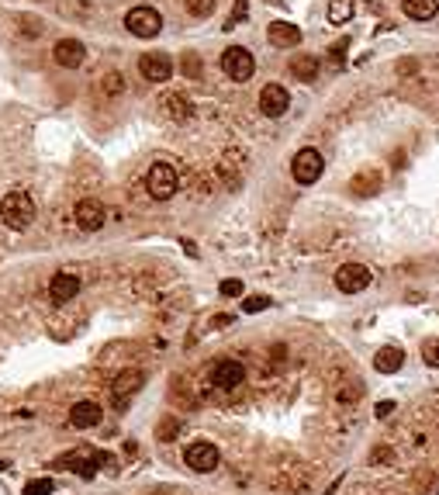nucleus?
<instances>
[{"label": "nucleus", "instance_id": "14", "mask_svg": "<svg viewBox=\"0 0 439 495\" xmlns=\"http://www.w3.org/2000/svg\"><path fill=\"white\" fill-rule=\"evenodd\" d=\"M142 381H146V374H142V371H121V374L114 378V385H111V391H114V402H118V405H125L131 395L142 388Z\"/></svg>", "mask_w": 439, "mask_h": 495}, {"label": "nucleus", "instance_id": "25", "mask_svg": "<svg viewBox=\"0 0 439 495\" xmlns=\"http://www.w3.org/2000/svg\"><path fill=\"white\" fill-rule=\"evenodd\" d=\"M101 90L107 94V97L121 94V90H125V80H121V73H107V77L101 80Z\"/></svg>", "mask_w": 439, "mask_h": 495}, {"label": "nucleus", "instance_id": "31", "mask_svg": "<svg viewBox=\"0 0 439 495\" xmlns=\"http://www.w3.org/2000/svg\"><path fill=\"white\" fill-rule=\"evenodd\" d=\"M177 430H180V422H177V419H166V422H163V426H159V437H163V440H166V437H173V433H177Z\"/></svg>", "mask_w": 439, "mask_h": 495}, {"label": "nucleus", "instance_id": "11", "mask_svg": "<svg viewBox=\"0 0 439 495\" xmlns=\"http://www.w3.org/2000/svg\"><path fill=\"white\" fill-rule=\"evenodd\" d=\"M77 225L83 233H97L104 225V205L94 201V198H83L77 205Z\"/></svg>", "mask_w": 439, "mask_h": 495}, {"label": "nucleus", "instance_id": "35", "mask_svg": "<svg viewBox=\"0 0 439 495\" xmlns=\"http://www.w3.org/2000/svg\"><path fill=\"white\" fill-rule=\"evenodd\" d=\"M391 457H394V454H391V450H384V447H381V450H374V457H370V461H391Z\"/></svg>", "mask_w": 439, "mask_h": 495}, {"label": "nucleus", "instance_id": "15", "mask_svg": "<svg viewBox=\"0 0 439 495\" xmlns=\"http://www.w3.org/2000/svg\"><path fill=\"white\" fill-rule=\"evenodd\" d=\"M101 405L97 402H77L73 409H70V426H77V430H90V426H97L101 422Z\"/></svg>", "mask_w": 439, "mask_h": 495}, {"label": "nucleus", "instance_id": "24", "mask_svg": "<svg viewBox=\"0 0 439 495\" xmlns=\"http://www.w3.org/2000/svg\"><path fill=\"white\" fill-rule=\"evenodd\" d=\"M52 489H55L52 478H31L25 485V495H52Z\"/></svg>", "mask_w": 439, "mask_h": 495}, {"label": "nucleus", "instance_id": "29", "mask_svg": "<svg viewBox=\"0 0 439 495\" xmlns=\"http://www.w3.org/2000/svg\"><path fill=\"white\" fill-rule=\"evenodd\" d=\"M183 77H190V80H197L201 77V59L194 53H187L183 55Z\"/></svg>", "mask_w": 439, "mask_h": 495}, {"label": "nucleus", "instance_id": "4", "mask_svg": "<svg viewBox=\"0 0 439 495\" xmlns=\"http://www.w3.org/2000/svg\"><path fill=\"white\" fill-rule=\"evenodd\" d=\"M177 183H180L177 181V170L170 163H153V170L146 177V187H149V194L156 201H170L177 194Z\"/></svg>", "mask_w": 439, "mask_h": 495}, {"label": "nucleus", "instance_id": "23", "mask_svg": "<svg viewBox=\"0 0 439 495\" xmlns=\"http://www.w3.org/2000/svg\"><path fill=\"white\" fill-rule=\"evenodd\" d=\"M183 7H187L190 18H207L215 11V0H183Z\"/></svg>", "mask_w": 439, "mask_h": 495}, {"label": "nucleus", "instance_id": "30", "mask_svg": "<svg viewBox=\"0 0 439 495\" xmlns=\"http://www.w3.org/2000/svg\"><path fill=\"white\" fill-rule=\"evenodd\" d=\"M222 298H239L242 294V281H222Z\"/></svg>", "mask_w": 439, "mask_h": 495}, {"label": "nucleus", "instance_id": "6", "mask_svg": "<svg viewBox=\"0 0 439 495\" xmlns=\"http://www.w3.org/2000/svg\"><path fill=\"white\" fill-rule=\"evenodd\" d=\"M322 170H325V163H322V153L318 149H301L298 156H294V163H291V174H294V181L298 183H315L318 177H322Z\"/></svg>", "mask_w": 439, "mask_h": 495}, {"label": "nucleus", "instance_id": "7", "mask_svg": "<svg viewBox=\"0 0 439 495\" xmlns=\"http://www.w3.org/2000/svg\"><path fill=\"white\" fill-rule=\"evenodd\" d=\"M183 461H187L190 471H215L218 468V447L207 443V440L190 443V447L183 450Z\"/></svg>", "mask_w": 439, "mask_h": 495}, {"label": "nucleus", "instance_id": "26", "mask_svg": "<svg viewBox=\"0 0 439 495\" xmlns=\"http://www.w3.org/2000/svg\"><path fill=\"white\" fill-rule=\"evenodd\" d=\"M246 14H249V0H235L232 14H229V21H225V31H232L239 21H246Z\"/></svg>", "mask_w": 439, "mask_h": 495}, {"label": "nucleus", "instance_id": "16", "mask_svg": "<svg viewBox=\"0 0 439 495\" xmlns=\"http://www.w3.org/2000/svg\"><path fill=\"white\" fill-rule=\"evenodd\" d=\"M401 364H405V350L401 346H381L374 353V367L381 374H394V371H401Z\"/></svg>", "mask_w": 439, "mask_h": 495}, {"label": "nucleus", "instance_id": "33", "mask_svg": "<svg viewBox=\"0 0 439 495\" xmlns=\"http://www.w3.org/2000/svg\"><path fill=\"white\" fill-rule=\"evenodd\" d=\"M346 49H349V42H346V38H342V42H339V46H332V49H329V55H332V63H342V53H346Z\"/></svg>", "mask_w": 439, "mask_h": 495}, {"label": "nucleus", "instance_id": "36", "mask_svg": "<svg viewBox=\"0 0 439 495\" xmlns=\"http://www.w3.org/2000/svg\"><path fill=\"white\" fill-rule=\"evenodd\" d=\"M266 4H277V7H281V4H287V0H266Z\"/></svg>", "mask_w": 439, "mask_h": 495}, {"label": "nucleus", "instance_id": "18", "mask_svg": "<svg viewBox=\"0 0 439 495\" xmlns=\"http://www.w3.org/2000/svg\"><path fill=\"white\" fill-rule=\"evenodd\" d=\"M401 11L412 21H433L439 11V0H401Z\"/></svg>", "mask_w": 439, "mask_h": 495}, {"label": "nucleus", "instance_id": "10", "mask_svg": "<svg viewBox=\"0 0 439 495\" xmlns=\"http://www.w3.org/2000/svg\"><path fill=\"white\" fill-rule=\"evenodd\" d=\"M83 55H87V49H83V42H77V38H59L55 49H52V59L63 70H77L80 63H83Z\"/></svg>", "mask_w": 439, "mask_h": 495}, {"label": "nucleus", "instance_id": "9", "mask_svg": "<svg viewBox=\"0 0 439 495\" xmlns=\"http://www.w3.org/2000/svg\"><path fill=\"white\" fill-rule=\"evenodd\" d=\"M287 107H291V94H287L281 83H266V87L259 90V111H263L266 118H281Z\"/></svg>", "mask_w": 439, "mask_h": 495}, {"label": "nucleus", "instance_id": "3", "mask_svg": "<svg viewBox=\"0 0 439 495\" xmlns=\"http://www.w3.org/2000/svg\"><path fill=\"white\" fill-rule=\"evenodd\" d=\"M125 28L135 38H156L163 31V18H159L156 7H131L125 14Z\"/></svg>", "mask_w": 439, "mask_h": 495}, {"label": "nucleus", "instance_id": "8", "mask_svg": "<svg viewBox=\"0 0 439 495\" xmlns=\"http://www.w3.org/2000/svg\"><path fill=\"white\" fill-rule=\"evenodd\" d=\"M139 73L149 80V83H166L173 77V63L166 53H146L139 59Z\"/></svg>", "mask_w": 439, "mask_h": 495}, {"label": "nucleus", "instance_id": "12", "mask_svg": "<svg viewBox=\"0 0 439 495\" xmlns=\"http://www.w3.org/2000/svg\"><path fill=\"white\" fill-rule=\"evenodd\" d=\"M242 378H246V367L239 364V361H218L215 371H211V381H215L218 388H239Z\"/></svg>", "mask_w": 439, "mask_h": 495}, {"label": "nucleus", "instance_id": "17", "mask_svg": "<svg viewBox=\"0 0 439 495\" xmlns=\"http://www.w3.org/2000/svg\"><path fill=\"white\" fill-rule=\"evenodd\" d=\"M80 291V277L77 274H55L49 284V294L55 298V302H70V298H77Z\"/></svg>", "mask_w": 439, "mask_h": 495}, {"label": "nucleus", "instance_id": "28", "mask_svg": "<svg viewBox=\"0 0 439 495\" xmlns=\"http://www.w3.org/2000/svg\"><path fill=\"white\" fill-rule=\"evenodd\" d=\"M263 309H270V298H266V294H253V298H246V302H242V312H263Z\"/></svg>", "mask_w": 439, "mask_h": 495}, {"label": "nucleus", "instance_id": "1", "mask_svg": "<svg viewBox=\"0 0 439 495\" xmlns=\"http://www.w3.org/2000/svg\"><path fill=\"white\" fill-rule=\"evenodd\" d=\"M0 218H4L11 229H28V225L35 222V201H31V194H25V191L4 194V201H0Z\"/></svg>", "mask_w": 439, "mask_h": 495}, {"label": "nucleus", "instance_id": "32", "mask_svg": "<svg viewBox=\"0 0 439 495\" xmlns=\"http://www.w3.org/2000/svg\"><path fill=\"white\" fill-rule=\"evenodd\" d=\"M18 25H25V35H31V38H35V35L42 31V28H38V18H21Z\"/></svg>", "mask_w": 439, "mask_h": 495}, {"label": "nucleus", "instance_id": "20", "mask_svg": "<svg viewBox=\"0 0 439 495\" xmlns=\"http://www.w3.org/2000/svg\"><path fill=\"white\" fill-rule=\"evenodd\" d=\"M291 73L301 80V83H311V80L318 77V59L315 55H294L291 59Z\"/></svg>", "mask_w": 439, "mask_h": 495}, {"label": "nucleus", "instance_id": "34", "mask_svg": "<svg viewBox=\"0 0 439 495\" xmlns=\"http://www.w3.org/2000/svg\"><path fill=\"white\" fill-rule=\"evenodd\" d=\"M391 412H394V402H377V416L381 419H388Z\"/></svg>", "mask_w": 439, "mask_h": 495}, {"label": "nucleus", "instance_id": "13", "mask_svg": "<svg viewBox=\"0 0 439 495\" xmlns=\"http://www.w3.org/2000/svg\"><path fill=\"white\" fill-rule=\"evenodd\" d=\"M266 38L277 49H294V46H301V28L291 25V21H273L270 31H266Z\"/></svg>", "mask_w": 439, "mask_h": 495}, {"label": "nucleus", "instance_id": "37", "mask_svg": "<svg viewBox=\"0 0 439 495\" xmlns=\"http://www.w3.org/2000/svg\"><path fill=\"white\" fill-rule=\"evenodd\" d=\"M156 495H159V492H156Z\"/></svg>", "mask_w": 439, "mask_h": 495}, {"label": "nucleus", "instance_id": "19", "mask_svg": "<svg viewBox=\"0 0 439 495\" xmlns=\"http://www.w3.org/2000/svg\"><path fill=\"white\" fill-rule=\"evenodd\" d=\"M163 111H166L173 122H187V118L194 115V107H190V101H187L183 94H166V97H163Z\"/></svg>", "mask_w": 439, "mask_h": 495}, {"label": "nucleus", "instance_id": "22", "mask_svg": "<svg viewBox=\"0 0 439 495\" xmlns=\"http://www.w3.org/2000/svg\"><path fill=\"white\" fill-rule=\"evenodd\" d=\"M353 18V0H329V21L332 25H346Z\"/></svg>", "mask_w": 439, "mask_h": 495}, {"label": "nucleus", "instance_id": "2", "mask_svg": "<svg viewBox=\"0 0 439 495\" xmlns=\"http://www.w3.org/2000/svg\"><path fill=\"white\" fill-rule=\"evenodd\" d=\"M222 70L229 73V80L246 83V80L253 77V70H256V59H253L249 49H242V46H229V49L222 53Z\"/></svg>", "mask_w": 439, "mask_h": 495}, {"label": "nucleus", "instance_id": "5", "mask_svg": "<svg viewBox=\"0 0 439 495\" xmlns=\"http://www.w3.org/2000/svg\"><path fill=\"white\" fill-rule=\"evenodd\" d=\"M370 281H374V274L363 263H342L336 270V287L342 294H360V291L370 287Z\"/></svg>", "mask_w": 439, "mask_h": 495}, {"label": "nucleus", "instance_id": "27", "mask_svg": "<svg viewBox=\"0 0 439 495\" xmlns=\"http://www.w3.org/2000/svg\"><path fill=\"white\" fill-rule=\"evenodd\" d=\"M422 361L429 367H439V339H426L422 343Z\"/></svg>", "mask_w": 439, "mask_h": 495}, {"label": "nucleus", "instance_id": "21", "mask_svg": "<svg viewBox=\"0 0 439 495\" xmlns=\"http://www.w3.org/2000/svg\"><path fill=\"white\" fill-rule=\"evenodd\" d=\"M381 191V174H357L353 177V194H360V198H370V194H377Z\"/></svg>", "mask_w": 439, "mask_h": 495}]
</instances>
